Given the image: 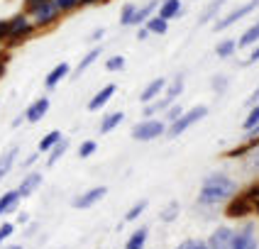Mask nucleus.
<instances>
[{"label": "nucleus", "instance_id": "37", "mask_svg": "<svg viewBox=\"0 0 259 249\" xmlns=\"http://www.w3.org/2000/svg\"><path fill=\"white\" fill-rule=\"evenodd\" d=\"M210 88H213V93H225L228 88H230V78L228 76H223V73H218V76H213V81H210Z\"/></svg>", "mask_w": 259, "mask_h": 249}, {"label": "nucleus", "instance_id": "30", "mask_svg": "<svg viewBox=\"0 0 259 249\" xmlns=\"http://www.w3.org/2000/svg\"><path fill=\"white\" fill-rule=\"evenodd\" d=\"M66 149H69V139H61V142H59V144L54 146L49 154H47V166L52 169V166H54V164H57V161L61 159L64 154H66Z\"/></svg>", "mask_w": 259, "mask_h": 249}, {"label": "nucleus", "instance_id": "48", "mask_svg": "<svg viewBox=\"0 0 259 249\" xmlns=\"http://www.w3.org/2000/svg\"><path fill=\"white\" fill-rule=\"evenodd\" d=\"M147 37H149L147 27H140V29H137V39H147Z\"/></svg>", "mask_w": 259, "mask_h": 249}, {"label": "nucleus", "instance_id": "11", "mask_svg": "<svg viewBox=\"0 0 259 249\" xmlns=\"http://www.w3.org/2000/svg\"><path fill=\"white\" fill-rule=\"evenodd\" d=\"M49 108H52V101L49 98H37V101H32L27 105V110L22 113L25 115V122H29V125H34V122H39L47 113H49Z\"/></svg>", "mask_w": 259, "mask_h": 249}, {"label": "nucleus", "instance_id": "47", "mask_svg": "<svg viewBox=\"0 0 259 249\" xmlns=\"http://www.w3.org/2000/svg\"><path fill=\"white\" fill-rule=\"evenodd\" d=\"M39 159V152H34V154H29L27 159L22 161V169H29V166H32V164H34V161Z\"/></svg>", "mask_w": 259, "mask_h": 249}, {"label": "nucleus", "instance_id": "10", "mask_svg": "<svg viewBox=\"0 0 259 249\" xmlns=\"http://www.w3.org/2000/svg\"><path fill=\"white\" fill-rule=\"evenodd\" d=\"M117 93V83H108V86H103L91 101L86 103V110L88 113H96V110H101V108H105L108 103L113 101V95Z\"/></svg>", "mask_w": 259, "mask_h": 249}, {"label": "nucleus", "instance_id": "22", "mask_svg": "<svg viewBox=\"0 0 259 249\" xmlns=\"http://www.w3.org/2000/svg\"><path fill=\"white\" fill-rule=\"evenodd\" d=\"M225 3H228V0H210V5H208V8H203V13L198 15V25L203 27V25L213 22V20L218 17V13L225 8Z\"/></svg>", "mask_w": 259, "mask_h": 249}, {"label": "nucleus", "instance_id": "16", "mask_svg": "<svg viewBox=\"0 0 259 249\" xmlns=\"http://www.w3.org/2000/svg\"><path fill=\"white\" fill-rule=\"evenodd\" d=\"M159 5H161V0H149V3H144L140 5V10L135 15V22H132V27H144V22L149 20V17H154L159 13Z\"/></svg>", "mask_w": 259, "mask_h": 249}, {"label": "nucleus", "instance_id": "23", "mask_svg": "<svg viewBox=\"0 0 259 249\" xmlns=\"http://www.w3.org/2000/svg\"><path fill=\"white\" fill-rule=\"evenodd\" d=\"M147 239H149V227H137L135 232H130L125 249H144Z\"/></svg>", "mask_w": 259, "mask_h": 249}, {"label": "nucleus", "instance_id": "2", "mask_svg": "<svg viewBox=\"0 0 259 249\" xmlns=\"http://www.w3.org/2000/svg\"><path fill=\"white\" fill-rule=\"evenodd\" d=\"M205 115H208V105H193V108H188L186 113L179 117L176 122H171V125L166 127V137H169V139L181 137V134H184L186 130H191L193 125H198Z\"/></svg>", "mask_w": 259, "mask_h": 249}, {"label": "nucleus", "instance_id": "40", "mask_svg": "<svg viewBox=\"0 0 259 249\" xmlns=\"http://www.w3.org/2000/svg\"><path fill=\"white\" fill-rule=\"evenodd\" d=\"M245 159H247V164H249V169H252L254 174H259V144L254 146V149H252L249 154H247Z\"/></svg>", "mask_w": 259, "mask_h": 249}, {"label": "nucleus", "instance_id": "45", "mask_svg": "<svg viewBox=\"0 0 259 249\" xmlns=\"http://www.w3.org/2000/svg\"><path fill=\"white\" fill-rule=\"evenodd\" d=\"M245 105H247V108H254V105H259V86L252 90V95L245 101Z\"/></svg>", "mask_w": 259, "mask_h": 249}, {"label": "nucleus", "instance_id": "5", "mask_svg": "<svg viewBox=\"0 0 259 249\" xmlns=\"http://www.w3.org/2000/svg\"><path fill=\"white\" fill-rule=\"evenodd\" d=\"M254 10H259V0H249V3H245V5H240V8L230 10L228 15H223L215 25H213V29H215V32H225L228 27H232V25L240 22V20H245L247 15H252Z\"/></svg>", "mask_w": 259, "mask_h": 249}, {"label": "nucleus", "instance_id": "20", "mask_svg": "<svg viewBox=\"0 0 259 249\" xmlns=\"http://www.w3.org/2000/svg\"><path fill=\"white\" fill-rule=\"evenodd\" d=\"M257 42H259V20L257 22H252V25L240 34L237 46H240V49H252V46H257Z\"/></svg>", "mask_w": 259, "mask_h": 249}, {"label": "nucleus", "instance_id": "4", "mask_svg": "<svg viewBox=\"0 0 259 249\" xmlns=\"http://www.w3.org/2000/svg\"><path fill=\"white\" fill-rule=\"evenodd\" d=\"M232 249H259V232L254 220H247V222H242L240 230H235Z\"/></svg>", "mask_w": 259, "mask_h": 249}, {"label": "nucleus", "instance_id": "52", "mask_svg": "<svg viewBox=\"0 0 259 249\" xmlns=\"http://www.w3.org/2000/svg\"><path fill=\"white\" fill-rule=\"evenodd\" d=\"M0 249H22V244H5V247H0Z\"/></svg>", "mask_w": 259, "mask_h": 249}, {"label": "nucleus", "instance_id": "14", "mask_svg": "<svg viewBox=\"0 0 259 249\" xmlns=\"http://www.w3.org/2000/svg\"><path fill=\"white\" fill-rule=\"evenodd\" d=\"M42 178H44V176L39 174V171H29V174L20 181V186H17L20 195H22V198H32V193L42 186Z\"/></svg>", "mask_w": 259, "mask_h": 249}, {"label": "nucleus", "instance_id": "6", "mask_svg": "<svg viewBox=\"0 0 259 249\" xmlns=\"http://www.w3.org/2000/svg\"><path fill=\"white\" fill-rule=\"evenodd\" d=\"M105 195H108V186H93V188L78 193V195L71 201V208L73 210H88V208H93V205L101 203Z\"/></svg>", "mask_w": 259, "mask_h": 249}, {"label": "nucleus", "instance_id": "18", "mask_svg": "<svg viewBox=\"0 0 259 249\" xmlns=\"http://www.w3.org/2000/svg\"><path fill=\"white\" fill-rule=\"evenodd\" d=\"M174 103L169 101V98H157V101H152V103H147V105H142V117L144 120H149V117H157L159 113H166L169 108H171Z\"/></svg>", "mask_w": 259, "mask_h": 249}, {"label": "nucleus", "instance_id": "50", "mask_svg": "<svg viewBox=\"0 0 259 249\" xmlns=\"http://www.w3.org/2000/svg\"><path fill=\"white\" fill-rule=\"evenodd\" d=\"M103 0H81V8H86V5H101Z\"/></svg>", "mask_w": 259, "mask_h": 249}, {"label": "nucleus", "instance_id": "26", "mask_svg": "<svg viewBox=\"0 0 259 249\" xmlns=\"http://www.w3.org/2000/svg\"><path fill=\"white\" fill-rule=\"evenodd\" d=\"M240 46H237V39H220V42L215 44V57L218 59H232L235 57V52H237Z\"/></svg>", "mask_w": 259, "mask_h": 249}, {"label": "nucleus", "instance_id": "42", "mask_svg": "<svg viewBox=\"0 0 259 249\" xmlns=\"http://www.w3.org/2000/svg\"><path fill=\"white\" fill-rule=\"evenodd\" d=\"M44 3H49V0H25V15L37 13V10L42 8Z\"/></svg>", "mask_w": 259, "mask_h": 249}, {"label": "nucleus", "instance_id": "36", "mask_svg": "<svg viewBox=\"0 0 259 249\" xmlns=\"http://www.w3.org/2000/svg\"><path fill=\"white\" fill-rule=\"evenodd\" d=\"M184 113H186V108H184L181 103L176 101V103L171 105V108H169V110L164 113V122H166V125H171V122H176V120H179V117L184 115Z\"/></svg>", "mask_w": 259, "mask_h": 249}, {"label": "nucleus", "instance_id": "3", "mask_svg": "<svg viewBox=\"0 0 259 249\" xmlns=\"http://www.w3.org/2000/svg\"><path fill=\"white\" fill-rule=\"evenodd\" d=\"M166 122H164V117H149V120H140L135 127H132V139H137V142H152V139H159V137H164L166 134Z\"/></svg>", "mask_w": 259, "mask_h": 249}, {"label": "nucleus", "instance_id": "8", "mask_svg": "<svg viewBox=\"0 0 259 249\" xmlns=\"http://www.w3.org/2000/svg\"><path fill=\"white\" fill-rule=\"evenodd\" d=\"M232 239H235V230L230 225H220L210 232L205 244H208V249H232Z\"/></svg>", "mask_w": 259, "mask_h": 249}, {"label": "nucleus", "instance_id": "44", "mask_svg": "<svg viewBox=\"0 0 259 249\" xmlns=\"http://www.w3.org/2000/svg\"><path fill=\"white\" fill-rule=\"evenodd\" d=\"M10 37V20H0V42Z\"/></svg>", "mask_w": 259, "mask_h": 249}, {"label": "nucleus", "instance_id": "15", "mask_svg": "<svg viewBox=\"0 0 259 249\" xmlns=\"http://www.w3.org/2000/svg\"><path fill=\"white\" fill-rule=\"evenodd\" d=\"M22 201V195H20V190L13 188V190H5L3 195H0V218L3 215H10L17 210V205Z\"/></svg>", "mask_w": 259, "mask_h": 249}, {"label": "nucleus", "instance_id": "9", "mask_svg": "<svg viewBox=\"0 0 259 249\" xmlns=\"http://www.w3.org/2000/svg\"><path fill=\"white\" fill-rule=\"evenodd\" d=\"M59 8L54 0H49V3H44L42 8L37 10V13H32V22H34V27L42 29V27H49V25H54L59 20Z\"/></svg>", "mask_w": 259, "mask_h": 249}, {"label": "nucleus", "instance_id": "28", "mask_svg": "<svg viewBox=\"0 0 259 249\" xmlns=\"http://www.w3.org/2000/svg\"><path fill=\"white\" fill-rule=\"evenodd\" d=\"M137 10H140V5H137V3H125V5H122V10H120V25H122V27H132Z\"/></svg>", "mask_w": 259, "mask_h": 249}, {"label": "nucleus", "instance_id": "34", "mask_svg": "<svg viewBox=\"0 0 259 249\" xmlns=\"http://www.w3.org/2000/svg\"><path fill=\"white\" fill-rule=\"evenodd\" d=\"M257 125H259V105H254V108H249V113H247L245 122H242V130L249 134V132L254 130Z\"/></svg>", "mask_w": 259, "mask_h": 249}, {"label": "nucleus", "instance_id": "43", "mask_svg": "<svg viewBox=\"0 0 259 249\" xmlns=\"http://www.w3.org/2000/svg\"><path fill=\"white\" fill-rule=\"evenodd\" d=\"M257 61H259V46H252L249 54H247V59L242 61V66H254Z\"/></svg>", "mask_w": 259, "mask_h": 249}, {"label": "nucleus", "instance_id": "24", "mask_svg": "<svg viewBox=\"0 0 259 249\" xmlns=\"http://www.w3.org/2000/svg\"><path fill=\"white\" fill-rule=\"evenodd\" d=\"M61 139H64V134H61V130H52V132H47V134H44L42 139H39V144H37V152H39V154H44V152L49 154V152H52V149H54V146H57L59 142H61Z\"/></svg>", "mask_w": 259, "mask_h": 249}, {"label": "nucleus", "instance_id": "33", "mask_svg": "<svg viewBox=\"0 0 259 249\" xmlns=\"http://www.w3.org/2000/svg\"><path fill=\"white\" fill-rule=\"evenodd\" d=\"M98 152V142L96 139H83L81 144H78V159H88V157H93Z\"/></svg>", "mask_w": 259, "mask_h": 249}, {"label": "nucleus", "instance_id": "32", "mask_svg": "<svg viewBox=\"0 0 259 249\" xmlns=\"http://www.w3.org/2000/svg\"><path fill=\"white\" fill-rule=\"evenodd\" d=\"M179 210H181L179 201H171V203H169L164 210H161V213H159V220H161V222H174V220L179 218Z\"/></svg>", "mask_w": 259, "mask_h": 249}, {"label": "nucleus", "instance_id": "25", "mask_svg": "<svg viewBox=\"0 0 259 249\" xmlns=\"http://www.w3.org/2000/svg\"><path fill=\"white\" fill-rule=\"evenodd\" d=\"M122 120H125V113H122V110H115V113H110V115L103 117V122H101L98 130H101V134H108V132H113L115 127H120Z\"/></svg>", "mask_w": 259, "mask_h": 249}, {"label": "nucleus", "instance_id": "27", "mask_svg": "<svg viewBox=\"0 0 259 249\" xmlns=\"http://www.w3.org/2000/svg\"><path fill=\"white\" fill-rule=\"evenodd\" d=\"M144 27H147V32L149 34H166L169 32V22L164 20V17H159V15H154V17H149L147 22H144Z\"/></svg>", "mask_w": 259, "mask_h": 249}, {"label": "nucleus", "instance_id": "17", "mask_svg": "<svg viewBox=\"0 0 259 249\" xmlns=\"http://www.w3.org/2000/svg\"><path fill=\"white\" fill-rule=\"evenodd\" d=\"M17 154H20V146H15V144L0 154V181L13 171V166L17 164Z\"/></svg>", "mask_w": 259, "mask_h": 249}, {"label": "nucleus", "instance_id": "31", "mask_svg": "<svg viewBox=\"0 0 259 249\" xmlns=\"http://www.w3.org/2000/svg\"><path fill=\"white\" fill-rule=\"evenodd\" d=\"M147 201H140V203H135V205H130V210L125 213V222H135V220H140L144 215V210H147Z\"/></svg>", "mask_w": 259, "mask_h": 249}, {"label": "nucleus", "instance_id": "19", "mask_svg": "<svg viewBox=\"0 0 259 249\" xmlns=\"http://www.w3.org/2000/svg\"><path fill=\"white\" fill-rule=\"evenodd\" d=\"M184 88H186V78H184V73H176L171 81L166 83V90H164V98H169L171 103H176L181 98V93H184Z\"/></svg>", "mask_w": 259, "mask_h": 249}, {"label": "nucleus", "instance_id": "38", "mask_svg": "<svg viewBox=\"0 0 259 249\" xmlns=\"http://www.w3.org/2000/svg\"><path fill=\"white\" fill-rule=\"evenodd\" d=\"M59 8V13H73V10H78L81 8V0H54Z\"/></svg>", "mask_w": 259, "mask_h": 249}, {"label": "nucleus", "instance_id": "7", "mask_svg": "<svg viewBox=\"0 0 259 249\" xmlns=\"http://www.w3.org/2000/svg\"><path fill=\"white\" fill-rule=\"evenodd\" d=\"M34 22L29 20V15L25 13H20V15H15V17H10V42L17 44L20 39H25V37H29L32 32H34Z\"/></svg>", "mask_w": 259, "mask_h": 249}, {"label": "nucleus", "instance_id": "29", "mask_svg": "<svg viewBox=\"0 0 259 249\" xmlns=\"http://www.w3.org/2000/svg\"><path fill=\"white\" fill-rule=\"evenodd\" d=\"M101 54H103V49H101V46H93V49L88 52L86 57H83V59H81V61H78V66H76V73L81 76V73L86 71L88 66H93V64H96V61L101 59Z\"/></svg>", "mask_w": 259, "mask_h": 249}, {"label": "nucleus", "instance_id": "49", "mask_svg": "<svg viewBox=\"0 0 259 249\" xmlns=\"http://www.w3.org/2000/svg\"><path fill=\"white\" fill-rule=\"evenodd\" d=\"M17 222H20V225H27L29 215H27V213H20V215H17Z\"/></svg>", "mask_w": 259, "mask_h": 249}, {"label": "nucleus", "instance_id": "1", "mask_svg": "<svg viewBox=\"0 0 259 249\" xmlns=\"http://www.w3.org/2000/svg\"><path fill=\"white\" fill-rule=\"evenodd\" d=\"M240 193V183L232 178V176L215 171V174H208L201 181V188H198V205L201 208H218V205H228L232 198H237Z\"/></svg>", "mask_w": 259, "mask_h": 249}, {"label": "nucleus", "instance_id": "12", "mask_svg": "<svg viewBox=\"0 0 259 249\" xmlns=\"http://www.w3.org/2000/svg\"><path fill=\"white\" fill-rule=\"evenodd\" d=\"M166 83H169V78H164V76H159V78H154V81H149V83L142 88V93H140V103L147 105V103L157 101L159 95L166 90Z\"/></svg>", "mask_w": 259, "mask_h": 249}, {"label": "nucleus", "instance_id": "13", "mask_svg": "<svg viewBox=\"0 0 259 249\" xmlns=\"http://www.w3.org/2000/svg\"><path fill=\"white\" fill-rule=\"evenodd\" d=\"M69 71H71V66H69L66 61H61V64H57V66H54L52 71H49L47 76H44V88L54 90V88H57L59 83H61V81L66 78V76H69Z\"/></svg>", "mask_w": 259, "mask_h": 249}, {"label": "nucleus", "instance_id": "35", "mask_svg": "<svg viewBox=\"0 0 259 249\" xmlns=\"http://www.w3.org/2000/svg\"><path fill=\"white\" fill-rule=\"evenodd\" d=\"M125 69V57L122 54H113V57H108V61H105V71L108 73H117Z\"/></svg>", "mask_w": 259, "mask_h": 249}, {"label": "nucleus", "instance_id": "46", "mask_svg": "<svg viewBox=\"0 0 259 249\" xmlns=\"http://www.w3.org/2000/svg\"><path fill=\"white\" fill-rule=\"evenodd\" d=\"M103 37H105V27H98L96 32H93V34H91V37H88V42L96 44V42H101Z\"/></svg>", "mask_w": 259, "mask_h": 249}, {"label": "nucleus", "instance_id": "39", "mask_svg": "<svg viewBox=\"0 0 259 249\" xmlns=\"http://www.w3.org/2000/svg\"><path fill=\"white\" fill-rule=\"evenodd\" d=\"M174 249H208V244L203 242V239H196V237H191V239H184V242H179Z\"/></svg>", "mask_w": 259, "mask_h": 249}, {"label": "nucleus", "instance_id": "51", "mask_svg": "<svg viewBox=\"0 0 259 249\" xmlns=\"http://www.w3.org/2000/svg\"><path fill=\"white\" fill-rule=\"evenodd\" d=\"M22 122H25V115H17V117L13 120V127H20Z\"/></svg>", "mask_w": 259, "mask_h": 249}, {"label": "nucleus", "instance_id": "41", "mask_svg": "<svg viewBox=\"0 0 259 249\" xmlns=\"http://www.w3.org/2000/svg\"><path fill=\"white\" fill-rule=\"evenodd\" d=\"M13 232H15L13 222H3V225H0V247H3V242H5L8 237H13Z\"/></svg>", "mask_w": 259, "mask_h": 249}, {"label": "nucleus", "instance_id": "21", "mask_svg": "<svg viewBox=\"0 0 259 249\" xmlns=\"http://www.w3.org/2000/svg\"><path fill=\"white\" fill-rule=\"evenodd\" d=\"M181 0H161V5H159V17H164L166 22H171L174 17H179L181 15Z\"/></svg>", "mask_w": 259, "mask_h": 249}]
</instances>
